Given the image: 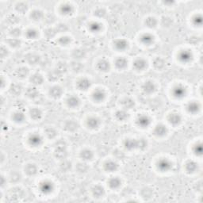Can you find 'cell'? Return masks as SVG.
Instances as JSON below:
<instances>
[{
  "mask_svg": "<svg viewBox=\"0 0 203 203\" xmlns=\"http://www.w3.org/2000/svg\"><path fill=\"white\" fill-rule=\"evenodd\" d=\"M80 103V100L76 96H70L68 99H67V104L69 107L71 108H75L77 106H79Z\"/></svg>",
  "mask_w": 203,
  "mask_h": 203,
  "instance_id": "7402d4cb",
  "label": "cell"
},
{
  "mask_svg": "<svg viewBox=\"0 0 203 203\" xmlns=\"http://www.w3.org/2000/svg\"><path fill=\"white\" fill-rule=\"evenodd\" d=\"M157 168L160 172H168L169 170L172 169V164L168 159H161L159 160L158 164H157Z\"/></svg>",
  "mask_w": 203,
  "mask_h": 203,
  "instance_id": "6da1fadb",
  "label": "cell"
},
{
  "mask_svg": "<svg viewBox=\"0 0 203 203\" xmlns=\"http://www.w3.org/2000/svg\"><path fill=\"white\" fill-rule=\"evenodd\" d=\"M110 63H109L108 60H106V59H103L102 60H100L97 64V68L101 71H109V70H110Z\"/></svg>",
  "mask_w": 203,
  "mask_h": 203,
  "instance_id": "e0dca14e",
  "label": "cell"
},
{
  "mask_svg": "<svg viewBox=\"0 0 203 203\" xmlns=\"http://www.w3.org/2000/svg\"><path fill=\"white\" fill-rule=\"evenodd\" d=\"M16 10H17V11L19 12V13L24 14L25 12L27 11L28 6H27V4L24 3V2H21V3L18 4L17 5V6H16Z\"/></svg>",
  "mask_w": 203,
  "mask_h": 203,
  "instance_id": "bcb514c9",
  "label": "cell"
},
{
  "mask_svg": "<svg viewBox=\"0 0 203 203\" xmlns=\"http://www.w3.org/2000/svg\"><path fill=\"white\" fill-rule=\"evenodd\" d=\"M14 19L18 20V18L16 15H10L9 17L7 18V21L10 23H11V24H15V23H16V22H14Z\"/></svg>",
  "mask_w": 203,
  "mask_h": 203,
  "instance_id": "91938a15",
  "label": "cell"
},
{
  "mask_svg": "<svg viewBox=\"0 0 203 203\" xmlns=\"http://www.w3.org/2000/svg\"><path fill=\"white\" fill-rule=\"evenodd\" d=\"M147 147V141L144 139H140L137 140V149L140 150H144Z\"/></svg>",
  "mask_w": 203,
  "mask_h": 203,
  "instance_id": "f907efd6",
  "label": "cell"
},
{
  "mask_svg": "<svg viewBox=\"0 0 203 203\" xmlns=\"http://www.w3.org/2000/svg\"><path fill=\"white\" fill-rule=\"evenodd\" d=\"M121 184V182L118 178L114 177L109 180V186L112 189H117L119 188Z\"/></svg>",
  "mask_w": 203,
  "mask_h": 203,
  "instance_id": "d6a6232c",
  "label": "cell"
},
{
  "mask_svg": "<svg viewBox=\"0 0 203 203\" xmlns=\"http://www.w3.org/2000/svg\"><path fill=\"white\" fill-rule=\"evenodd\" d=\"M136 124L141 128H147L151 124V119L146 115H140L138 117Z\"/></svg>",
  "mask_w": 203,
  "mask_h": 203,
  "instance_id": "8992f818",
  "label": "cell"
},
{
  "mask_svg": "<svg viewBox=\"0 0 203 203\" xmlns=\"http://www.w3.org/2000/svg\"><path fill=\"white\" fill-rule=\"evenodd\" d=\"M127 63H128V61H127L126 59L123 57L118 58L117 60H116V67H117V69H120V70H122V69H125L127 66Z\"/></svg>",
  "mask_w": 203,
  "mask_h": 203,
  "instance_id": "836d02e7",
  "label": "cell"
},
{
  "mask_svg": "<svg viewBox=\"0 0 203 203\" xmlns=\"http://www.w3.org/2000/svg\"><path fill=\"white\" fill-rule=\"evenodd\" d=\"M27 60L30 64H37L39 62L40 57L37 55H30V57H28V59H27Z\"/></svg>",
  "mask_w": 203,
  "mask_h": 203,
  "instance_id": "c3c4849f",
  "label": "cell"
},
{
  "mask_svg": "<svg viewBox=\"0 0 203 203\" xmlns=\"http://www.w3.org/2000/svg\"><path fill=\"white\" fill-rule=\"evenodd\" d=\"M60 11L64 15H70L73 13V7L69 4H64L60 7Z\"/></svg>",
  "mask_w": 203,
  "mask_h": 203,
  "instance_id": "d590c367",
  "label": "cell"
},
{
  "mask_svg": "<svg viewBox=\"0 0 203 203\" xmlns=\"http://www.w3.org/2000/svg\"><path fill=\"white\" fill-rule=\"evenodd\" d=\"M56 69H57L58 71H60V72H61L62 74L64 72H66L67 70V64H66V63H64V62H60V63H58L57 67H56Z\"/></svg>",
  "mask_w": 203,
  "mask_h": 203,
  "instance_id": "681fc988",
  "label": "cell"
},
{
  "mask_svg": "<svg viewBox=\"0 0 203 203\" xmlns=\"http://www.w3.org/2000/svg\"><path fill=\"white\" fill-rule=\"evenodd\" d=\"M49 93L52 95V97L55 98V99H58V98H60L62 95V94H63V90H62V88L60 87L54 86L51 88L50 91H49Z\"/></svg>",
  "mask_w": 203,
  "mask_h": 203,
  "instance_id": "cb8c5ba5",
  "label": "cell"
},
{
  "mask_svg": "<svg viewBox=\"0 0 203 203\" xmlns=\"http://www.w3.org/2000/svg\"><path fill=\"white\" fill-rule=\"evenodd\" d=\"M8 43H9V45H10V46L12 47H18L21 44V41H19V40H18L17 38H12V39H10L9 41H8Z\"/></svg>",
  "mask_w": 203,
  "mask_h": 203,
  "instance_id": "db71d44e",
  "label": "cell"
},
{
  "mask_svg": "<svg viewBox=\"0 0 203 203\" xmlns=\"http://www.w3.org/2000/svg\"><path fill=\"white\" fill-rule=\"evenodd\" d=\"M105 96H106V94H105L104 91L100 89H98L96 91H95L92 95V97H93V99L95 101H96L97 103H99V102H102V101L104 100Z\"/></svg>",
  "mask_w": 203,
  "mask_h": 203,
  "instance_id": "9a60e30c",
  "label": "cell"
},
{
  "mask_svg": "<svg viewBox=\"0 0 203 203\" xmlns=\"http://www.w3.org/2000/svg\"><path fill=\"white\" fill-rule=\"evenodd\" d=\"M26 36L30 39H34L37 37V32L34 30H29L26 32Z\"/></svg>",
  "mask_w": 203,
  "mask_h": 203,
  "instance_id": "f5cc1de1",
  "label": "cell"
},
{
  "mask_svg": "<svg viewBox=\"0 0 203 203\" xmlns=\"http://www.w3.org/2000/svg\"><path fill=\"white\" fill-rule=\"evenodd\" d=\"M10 34L13 36H14V37H18V36L21 34V30L18 28L13 29V30H11V33H10Z\"/></svg>",
  "mask_w": 203,
  "mask_h": 203,
  "instance_id": "94428289",
  "label": "cell"
},
{
  "mask_svg": "<svg viewBox=\"0 0 203 203\" xmlns=\"http://www.w3.org/2000/svg\"><path fill=\"white\" fill-rule=\"evenodd\" d=\"M43 81H44L43 76H42L41 74H39V73L34 74L31 76V78H30V82L34 84V85H35V86L42 84Z\"/></svg>",
  "mask_w": 203,
  "mask_h": 203,
  "instance_id": "ffe728a7",
  "label": "cell"
},
{
  "mask_svg": "<svg viewBox=\"0 0 203 203\" xmlns=\"http://www.w3.org/2000/svg\"><path fill=\"white\" fill-rule=\"evenodd\" d=\"M124 146L129 151L137 149V140L136 139H127L124 142Z\"/></svg>",
  "mask_w": 203,
  "mask_h": 203,
  "instance_id": "30bf717a",
  "label": "cell"
},
{
  "mask_svg": "<svg viewBox=\"0 0 203 203\" xmlns=\"http://www.w3.org/2000/svg\"><path fill=\"white\" fill-rule=\"evenodd\" d=\"M28 75H29V70L28 68H26V67H20V68H18V70H16V71H15V75H16L18 78H20V79L26 78Z\"/></svg>",
  "mask_w": 203,
  "mask_h": 203,
  "instance_id": "f1b7e54d",
  "label": "cell"
},
{
  "mask_svg": "<svg viewBox=\"0 0 203 203\" xmlns=\"http://www.w3.org/2000/svg\"><path fill=\"white\" fill-rule=\"evenodd\" d=\"M115 117L118 121H125L129 117V114L125 110H121L116 112Z\"/></svg>",
  "mask_w": 203,
  "mask_h": 203,
  "instance_id": "f546056e",
  "label": "cell"
},
{
  "mask_svg": "<svg viewBox=\"0 0 203 203\" xmlns=\"http://www.w3.org/2000/svg\"><path fill=\"white\" fill-rule=\"evenodd\" d=\"M142 91L146 95H151L156 91V85L151 81H147L142 85Z\"/></svg>",
  "mask_w": 203,
  "mask_h": 203,
  "instance_id": "5b68a950",
  "label": "cell"
},
{
  "mask_svg": "<svg viewBox=\"0 0 203 203\" xmlns=\"http://www.w3.org/2000/svg\"><path fill=\"white\" fill-rule=\"evenodd\" d=\"M87 124L90 129H95L99 128V126L100 125V120L98 117H91L87 120Z\"/></svg>",
  "mask_w": 203,
  "mask_h": 203,
  "instance_id": "2e32d148",
  "label": "cell"
},
{
  "mask_svg": "<svg viewBox=\"0 0 203 203\" xmlns=\"http://www.w3.org/2000/svg\"><path fill=\"white\" fill-rule=\"evenodd\" d=\"M193 23L194 25L197 26H201L202 24V18H201V16H195L193 19Z\"/></svg>",
  "mask_w": 203,
  "mask_h": 203,
  "instance_id": "11a10c76",
  "label": "cell"
},
{
  "mask_svg": "<svg viewBox=\"0 0 203 203\" xmlns=\"http://www.w3.org/2000/svg\"><path fill=\"white\" fill-rule=\"evenodd\" d=\"M62 75L63 74L58 71L57 69H55L53 71H49V74H48V78H49V81L55 82V81H58L60 79H61Z\"/></svg>",
  "mask_w": 203,
  "mask_h": 203,
  "instance_id": "5bb4252c",
  "label": "cell"
},
{
  "mask_svg": "<svg viewBox=\"0 0 203 203\" xmlns=\"http://www.w3.org/2000/svg\"><path fill=\"white\" fill-rule=\"evenodd\" d=\"M45 133H46L47 136L49 138H51V139L56 137V134H57L56 129H55L54 128H52V127L47 128V129H45Z\"/></svg>",
  "mask_w": 203,
  "mask_h": 203,
  "instance_id": "7bdbcfd3",
  "label": "cell"
},
{
  "mask_svg": "<svg viewBox=\"0 0 203 203\" xmlns=\"http://www.w3.org/2000/svg\"><path fill=\"white\" fill-rule=\"evenodd\" d=\"M121 105H122L124 109H131L134 106V102L132 99H129V98H126L122 101Z\"/></svg>",
  "mask_w": 203,
  "mask_h": 203,
  "instance_id": "74e56055",
  "label": "cell"
},
{
  "mask_svg": "<svg viewBox=\"0 0 203 203\" xmlns=\"http://www.w3.org/2000/svg\"><path fill=\"white\" fill-rule=\"evenodd\" d=\"M43 12L41 11V10H34V11L31 13V14H30L31 18L34 21H40L43 18Z\"/></svg>",
  "mask_w": 203,
  "mask_h": 203,
  "instance_id": "8d00e7d4",
  "label": "cell"
},
{
  "mask_svg": "<svg viewBox=\"0 0 203 203\" xmlns=\"http://www.w3.org/2000/svg\"><path fill=\"white\" fill-rule=\"evenodd\" d=\"M22 91V87L18 83H14L12 84L10 88V92L11 95H20Z\"/></svg>",
  "mask_w": 203,
  "mask_h": 203,
  "instance_id": "4316f807",
  "label": "cell"
},
{
  "mask_svg": "<svg viewBox=\"0 0 203 203\" xmlns=\"http://www.w3.org/2000/svg\"><path fill=\"white\" fill-rule=\"evenodd\" d=\"M85 56H86V52L82 49H76L73 52V56L75 59H83L85 57Z\"/></svg>",
  "mask_w": 203,
  "mask_h": 203,
  "instance_id": "ee69618b",
  "label": "cell"
},
{
  "mask_svg": "<svg viewBox=\"0 0 203 203\" xmlns=\"http://www.w3.org/2000/svg\"><path fill=\"white\" fill-rule=\"evenodd\" d=\"M154 67L158 70L164 68L165 67V61L164 59L160 57H157L156 60H154Z\"/></svg>",
  "mask_w": 203,
  "mask_h": 203,
  "instance_id": "f35d334b",
  "label": "cell"
},
{
  "mask_svg": "<svg viewBox=\"0 0 203 203\" xmlns=\"http://www.w3.org/2000/svg\"><path fill=\"white\" fill-rule=\"evenodd\" d=\"M186 110L190 114H196V113L199 111L200 105L197 103H194V102L189 103L186 106Z\"/></svg>",
  "mask_w": 203,
  "mask_h": 203,
  "instance_id": "44dd1931",
  "label": "cell"
},
{
  "mask_svg": "<svg viewBox=\"0 0 203 203\" xmlns=\"http://www.w3.org/2000/svg\"><path fill=\"white\" fill-rule=\"evenodd\" d=\"M14 120L16 122H18V123H21V122H23V121H25V115L24 114H23L22 112H16L14 114V117H13Z\"/></svg>",
  "mask_w": 203,
  "mask_h": 203,
  "instance_id": "ab89813d",
  "label": "cell"
},
{
  "mask_svg": "<svg viewBox=\"0 0 203 203\" xmlns=\"http://www.w3.org/2000/svg\"><path fill=\"white\" fill-rule=\"evenodd\" d=\"M95 14L99 18L104 17L105 14H106V11H105V10L103 9H98L95 12Z\"/></svg>",
  "mask_w": 203,
  "mask_h": 203,
  "instance_id": "680465c9",
  "label": "cell"
},
{
  "mask_svg": "<svg viewBox=\"0 0 203 203\" xmlns=\"http://www.w3.org/2000/svg\"><path fill=\"white\" fill-rule=\"evenodd\" d=\"M172 94L175 98L177 99H183L186 94V88L182 85H178V86L175 87L172 90Z\"/></svg>",
  "mask_w": 203,
  "mask_h": 203,
  "instance_id": "3957f363",
  "label": "cell"
},
{
  "mask_svg": "<svg viewBox=\"0 0 203 203\" xmlns=\"http://www.w3.org/2000/svg\"><path fill=\"white\" fill-rule=\"evenodd\" d=\"M25 170H26V174L30 176L36 175L37 172V168L35 164H28Z\"/></svg>",
  "mask_w": 203,
  "mask_h": 203,
  "instance_id": "e575fe53",
  "label": "cell"
},
{
  "mask_svg": "<svg viewBox=\"0 0 203 203\" xmlns=\"http://www.w3.org/2000/svg\"><path fill=\"white\" fill-rule=\"evenodd\" d=\"M153 40H154V37L150 34H144L140 37V41H141L144 45H151L153 42Z\"/></svg>",
  "mask_w": 203,
  "mask_h": 203,
  "instance_id": "484cf974",
  "label": "cell"
},
{
  "mask_svg": "<svg viewBox=\"0 0 203 203\" xmlns=\"http://www.w3.org/2000/svg\"><path fill=\"white\" fill-rule=\"evenodd\" d=\"M89 29L93 33H97V32L100 31L101 29H102V26H101L99 23L94 22H91L89 25Z\"/></svg>",
  "mask_w": 203,
  "mask_h": 203,
  "instance_id": "b9f144b4",
  "label": "cell"
},
{
  "mask_svg": "<svg viewBox=\"0 0 203 203\" xmlns=\"http://www.w3.org/2000/svg\"><path fill=\"white\" fill-rule=\"evenodd\" d=\"M53 189H54L53 184L49 181H45V182H43L40 185V190L45 194H50L51 192L53 190Z\"/></svg>",
  "mask_w": 203,
  "mask_h": 203,
  "instance_id": "277c9868",
  "label": "cell"
},
{
  "mask_svg": "<svg viewBox=\"0 0 203 203\" xmlns=\"http://www.w3.org/2000/svg\"><path fill=\"white\" fill-rule=\"evenodd\" d=\"M168 121H169L170 124H172V125L175 126V125H178L180 123L181 121H182V117L179 114L173 113V114H170L168 116Z\"/></svg>",
  "mask_w": 203,
  "mask_h": 203,
  "instance_id": "7c38bea8",
  "label": "cell"
},
{
  "mask_svg": "<svg viewBox=\"0 0 203 203\" xmlns=\"http://www.w3.org/2000/svg\"><path fill=\"white\" fill-rule=\"evenodd\" d=\"M79 65H80V63H76V62H75V63H73L72 64V69L75 71H80L83 67H79L78 66Z\"/></svg>",
  "mask_w": 203,
  "mask_h": 203,
  "instance_id": "6125c7cd",
  "label": "cell"
},
{
  "mask_svg": "<svg viewBox=\"0 0 203 203\" xmlns=\"http://www.w3.org/2000/svg\"><path fill=\"white\" fill-rule=\"evenodd\" d=\"M114 46L117 50L123 51L128 47V42L125 39H117L114 41Z\"/></svg>",
  "mask_w": 203,
  "mask_h": 203,
  "instance_id": "4fadbf2b",
  "label": "cell"
},
{
  "mask_svg": "<svg viewBox=\"0 0 203 203\" xmlns=\"http://www.w3.org/2000/svg\"><path fill=\"white\" fill-rule=\"evenodd\" d=\"M105 171L108 172H114L118 169V165L117 163L114 162V161H108L106 162L104 165Z\"/></svg>",
  "mask_w": 203,
  "mask_h": 203,
  "instance_id": "d6986e66",
  "label": "cell"
},
{
  "mask_svg": "<svg viewBox=\"0 0 203 203\" xmlns=\"http://www.w3.org/2000/svg\"><path fill=\"white\" fill-rule=\"evenodd\" d=\"M56 30L57 32H60V33H61V32L67 31V30H68V27H67L65 24H59L57 26V27H56Z\"/></svg>",
  "mask_w": 203,
  "mask_h": 203,
  "instance_id": "9f6ffc18",
  "label": "cell"
},
{
  "mask_svg": "<svg viewBox=\"0 0 203 203\" xmlns=\"http://www.w3.org/2000/svg\"><path fill=\"white\" fill-rule=\"evenodd\" d=\"M30 117H31L32 119H34V121H38L42 117V113H41V110L37 108H34L32 109L30 112Z\"/></svg>",
  "mask_w": 203,
  "mask_h": 203,
  "instance_id": "83f0119b",
  "label": "cell"
},
{
  "mask_svg": "<svg viewBox=\"0 0 203 203\" xmlns=\"http://www.w3.org/2000/svg\"><path fill=\"white\" fill-rule=\"evenodd\" d=\"M77 128H78V124L73 120L67 121L65 122V125H64V129L68 132H74V131L76 130Z\"/></svg>",
  "mask_w": 203,
  "mask_h": 203,
  "instance_id": "603a6c76",
  "label": "cell"
},
{
  "mask_svg": "<svg viewBox=\"0 0 203 203\" xmlns=\"http://www.w3.org/2000/svg\"><path fill=\"white\" fill-rule=\"evenodd\" d=\"M42 142H43V140H42L41 136L39 134H37V133L30 135V138H29V143L33 147H38L42 144Z\"/></svg>",
  "mask_w": 203,
  "mask_h": 203,
  "instance_id": "7a4b0ae2",
  "label": "cell"
},
{
  "mask_svg": "<svg viewBox=\"0 0 203 203\" xmlns=\"http://www.w3.org/2000/svg\"><path fill=\"white\" fill-rule=\"evenodd\" d=\"M91 83L87 78L80 79L77 82V87L81 91H87L91 87Z\"/></svg>",
  "mask_w": 203,
  "mask_h": 203,
  "instance_id": "ba28073f",
  "label": "cell"
},
{
  "mask_svg": "<svg viewBox=\"0 0 203 203\" xmlns=\"http://www.w3.org/2000/svg\"><path fill=\"white\" fill-rule=\"evenodd\" d=\"M70 41H71V40L69 39V37H62L61 38H60V40H59V43L61 45H67Z\"/></svg>",
  "mask_w": 203,
  "mask_h": 203,
  "instance_id": "6f0895ef",
  "label": "cell"
},
{
  "mask_svg": "<svg viewBox=\"0 0 203 203\" xmlns=\"http://www.w3.org/2000/svg\"><path fill=\"white\" fill-rule=\"evenodd\" d=\"M45 36H46L48 38H52V37H55L56 34H57V31H56V29L54 28H48L45 30Z\"/></svg>",
  "mask_w": 203,
  "mask_h": 203,
  "instance_id": "f6af8a7d",
  "label": "cell"
},
{
  "mask_svg": "<svg viewBox=\"0 0 203 203\" xmlns=\"http://www.w3.org/2000/svg\"><path fill=\"white\" fill-rule=\"evenodd\" d=\"M197 164H196L194 161H190L186 164V171L189 173H193L197 170Z\"/></svg>",
  "mask_w": 203,
  "mask_h": 203,
  "instance_id": "60d3db41",
  "label": "cell"
},
{
  "mask_svg": "<svg viewBox=\"0 0 203 203\" xmlns=\"http://www.w3.org/2000/svg\"><path fill=\"white\" fill-rule=\"evenodd\" d=\"M80 158L84 161H89L93 158V153L89 149H84L80 152Z\"/></svg>",
  "mask_w": 203,
  "mask_h": 203,
  "instance_id": "d4e9b609",
  "label": "cell"
},
{
  "mask_svg": "<svg viewBox=\"0 0 203 203\" xmlns=\"http://www.w3.org/2000/svg\"><path fill=\"white\" fill-rule=\"evenodd\" d=\"M178 58H179V61L182 63H188L191 60L192 55L188 51H182L179 52Z\"/></svg>",
  "mask_w": 203,
  "mask_h": 203,
  "instance_id": "9c48e42d",
  "label": "cell"
},
{
  "mask_svg": "<svg viewBox=\"0 0 203 203\" xmlns=\"http://www.w3.org/2000/svg\"><path fill=\"white\" fill-rule=\"evenodd\" d=\"M167 132H168V129L165 125H162V124L156 125V127L154 129V134L157 136H160V137L165 136Z\"/></svg>",
  "mask_w": 203,
  "mask_h": 203,
  "instance_id": "8fae6325",
  "label": "cell"
},
{
  "mask_svg": "<svg viewBox=\"0 0 203 203\" xmlns=\"http://www.w3.org/2000/svg\"><path fill=\"white\" fill-rule=\"evenodd\" d=\"M145 24L147 25V26L150 27V28H152V27H155V26H156L157 21H156V19L155 18L149 17L146 19Z\"/></svg>",
  "mask_w": 203,
  "mask_h": 203,
  "instance_id": "7dc6e473",
  "label": "cell"
},
{
  "mask_svg": "<svg viewBox=\"0 0 203 203\" xmlns=\"http://www.w3.org/2000/svg\"><path fill=\"white\" fill-rule=\"evenodd\" d=\"M67 156V152L65 145H57V148L55 151V156L60 160H64Z\"/></svg>",
  "mask_w": 203,
  "mask_h": 203,
  "instance_id": "52a82bcc",
  "label": "cell"
},
{
  "mask_svg": "<svg viewBox=\"0 0 203 203\" xmlns=\"http://www.w3.org/2000/svg\"><path fill=\"white\" fill-rule=\"evenodd\" d=\"M194 154L198 156H201V154H202V147H201V144H196L194 148Z\"/></svg>",
  "mask_w": 203,
  "mask_h": 203,
  "instance_id": "816d5d0a",
  "label": "cell"
},
{
  "mask_svg": "<svg viewBox=\"0 0 203 203\" xmlns=\"http://www.w3.org/2000/svg\"><path fill=\"white\" fill-rule=\"evenodd\" d=\"M92 192H93L94 196H95L96 197H102V196H103V194H104L105 193V190L103 186H100V185H97V186H94Z\"/></svg>",
  "mask_w": 203,
  "mask_h": 203,
  "instance_id": "4dcf8cb0",
  "label": "cell"
},
{
  "mask_svg": "<svg viewBox=\"0 0 203 203\" xmlns=\"http://www.w3.org/2000/svg\"><path fill=\"white\" fill-rule=\"evenodd\" d=\"M147 67V63L143 59H137L133 63V67L136 69V71H142Z\"/></svg>",
  "mask_w": 203,
  "mask_h": 203,
  "instance_id": "ac0fdd59",
  "label": "cell"
},
{
  "mask_svg": "<svg viewBox=\"0 0 203 203\" xmlns=\"http://www.w3.org/2000/svg\"><path fill=\"white\" fill-rule=\"evenodd\" d=\"M26 96L30 98V99H34V98L38 96L39 91H37L35 87H29L28 89H27V91H26Z\"/></svg>",
  "mask_w": 203,
  "mask_h": 203,
  "instance_id": "1f68e13d",
  "label": "cell"
}]
</instances>
